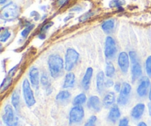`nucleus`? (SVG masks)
Returning a JSON list of instances; mask_svg holds the SVG:
<instances>
[{"label": "nucleus", "instance_id": "6", "mask_svg": "<svg viewBox=\"0 0 151 126\" xmlns=\"http://www.w3.org/2000/svg\"><path fill=\"white\" fill-rule=\"evenodd\" d=\"M85 117V111L83 106H74L69 114V125L78 124L82 122Z\"/></svg>", "mask_w": 151, "mask_h": 126}, {"label": "nucleus", "instance_id": "13", "mask_svg": "<svg viewBox=\"0 0 151 126\" xmlns=\"http://www.w3.org/2000/svg\"><path fill=\"white\" fill-rule=\"evenodd\" d=\"M145 110V105L142 103H137L136 106H134L131 112V116L135 120H139L142 118L144 114Z\"/></svg>", "mask_w": 151, "mask_h": 126}, {"label": "nucleus", "instance_id": "39", "mask_svg": "<svg viewBox=\"0 0 151 126\" xmlns=\"http://www.w3.org/2000/svg\"><path fill=\"white\" fill-rule=\"evenodd\" d=\"M81 10H82V8H81V7H79V6H76V7H74L73 8L71 9V11L80 12V11H81Z\"/></svg>", "mask_w": 151, "mask_h": 126}, {"label": "nucleus", "instance_id": "36", "mask_svg": "<svg viewBox=\"0 0 151 126\" xmlns=\"http://www.w3.org/2000/svg\"><path fill=\"white\" fill-rule=\"evenodd\" d=\"M105 86H106V88H111V87L114 86V81H112V79H111V78H109L107 80H106V82H105Z\"/></svg>", "mask_w": 151, "mask_h": 126}, {"label": "nucleus", "instance_id": "42", "mask_svg": "<svg viewBox=\"0 0 151 126\" xmlns=\"http://www.w3.org/2000/svg\"><path fill=\"white\" fill-rule=\"evenodd\" d=\"M137 126H147V125L145 122H139Z\"/></svg>", "mask_w": 151, "mask_h": 126}, {"label": "nucleus", "instance_id": "14", "mask_svg": "<svg viewBox=\"0 0 151 126\" xmlns=\"http://www.w3.org/2000/svg\"><path fill=\"white\" fill-rule=\"evenodd\" d=\"M93 70L92 67H88L87 68L85 74H84V76L83 78L82 81H81V86H82V88L85 91H88L89 89L90 85H91V78H92Z\"/></svg>", "mask_w": 151, "mask_h": 126}, {"label": "nucleus", "instance_id": "1", "mask_svg": "<svg viewBox=\"0 0 151 126\" xmlns=\"http://www.w3.org/2000/svg\"><path fill=\"white\" fill-rule=\"evenodd\" d=\"M49 71L52 78H58L63 75V69H65L63 60L59 55L52 54L49 56L48 60Z\"/></svg>", "mask_w": 151, "mask_h": 126}, {"label": "nucleus", "instance_id": "17", "mask_svg": "<svg viewBox=\"0 0 151 126\" xmlns=\"http://www.w3.org/2000/svg\"><path fill=\"white\" fill-rule=\"evenodd\" d=\"M105 74L103 71H100L97 73V78H96V86H97V90L99 94H103L105 89Z\"/></svg>", "mask_w": 151, "mask_h": 126}, {"label": "nucleus", "instance_id": "30", "mask_svg": "<svg viewBox=\"0 0 151 126\" xmlns=\"http://www.w3.org/2000/svg\"><path fill=\"white\" fill-rule=\"evenodd\" d=\"M97 117L95 115H92L88 118V120L85 123L84 126H96V123H97Z\"/></svg>", "mask_w": 151, "mask_h": 126}, {"label": "nucleus", "instance_id": "45", "mask_svg": "<svg viewBox=\"0 0 151 126\" xmlns=\"http://www.w3.org/2000/svg\"><path fill=\"white\" fill-rule=\"evenodd\" d=\"M128 126H130V125H128Z\"/></svg>", "mask_w": 151, "mask_h": 126}, {"label": "nucleus", "instance_id": "44", "mask_svg": "<svg viewBox=\"0 0 151 126\" xmlns=\"http://www.w3.org/2000/svg\"><path fill=\"white\" fill-rule=\"evenodd\" d=\"M7 0H0V4H4V3L7 2Z\"/></svg>", "mask_w": 151, "mask_h": 126}, {"label": "nucleus", "instance_id": "32", "mask_svg": "<svg viewBox=\"0 0 151 126\" xmlns=\"http://www.w3.org/2000/svg\"><path fill=\"white\" fill-rule=\"evenodd\" d=\"M94 14V13H93V12H91V11L87 12V13H86L85 14H83V16H81V17L79 18V21L81 22H85V21L88 20V19H90V18H91V16H92Z\"/></svg>", "mask_w": 151, "mask_h": 126}, {"label": "nucleus", "instance_id": "38", "mask_svg": "<svg viewBox=\"0 0 151 126\" xmlns=\"http://www.w3.org/2000/svg\"><path fill=\"white\" fill-rule=\"evenodd\" d=\"M68 0H58V4L59 6L62 7L64 4H66V3L67 2Z\"/></svg>", "mask_w": 151, "mask_h": 126}, {"label": "nucleus", "instance_id": "11", "mask_svg": "<svg viewBox=\"0 0 151 126\" xmlns=\"http://www.w3.org/2000/svg\"><path fill=\"white\" fill-rule=\"evenodd\" d=\"M87 107L93 112H99L101 110L102 103L98 96L92 95L87 100Z\"/></svg>", "mask_w": 151, "mask_h": 126}, {"label": "nucleus", "instance_id": "19", "mask_svg": "<svg viewBox=\"0 0 151 126\" xmlns=\"http://www.w3.org/2000/svg\"><path fill=\"white\" fill-rule=\"evenodd\" d=\"M132 68H131V77H132V81H135L137 79L141 77L142 74V69L139 63V61H136L132 63Z\"/></svg>", "mask_w": 151, "mask_h": 126}, {"label": "nucleus", "instance_id": "37", "mask_svg": "<svg viewBox=\"0 0 151 126\" xmlns=\"http://www.w3.org/2000/svg\"><path fill=\"white\" fill-rule=\"evenodd\" d=\"M114 90L115 91H116V92H120L121 89H122V85H121V84L119 82H116V84H114Z\"/></svg>", "mask_w": 151, "mask_h": 126}, {"label": "nucleus", "instance_id": "29", "mask_svg": "<svg viewBox=\"0 0 151 126\" xmlns=\"http://www.w3.org/2000/svg\"><path fill=\"white\" fill-rule=\"evenodd\" d=\"M33 28L34 24H29L27 25L26 27L22 31V33H21L22 36L23 37V38H27V37L28 36V35L29 34V32L32 31V30L33 29Z\"/></svg>", "mask_w": 151, "mask_h": 126}, {"label": "nucleus", "instance_id": "41", "mask_svg": "<svg viewBox=\"0 0 151 126\" xmlns=\"http://www.w3.org/2000/svg\"><path fill=\"white\" fill-rule=\"evenodd\" d=\"M147 106H148V112H149V115L151 117V102L147 104Z\"/></svg>", "mask_w": 151, "mask_h": 126}, {"label": "nucleus", "instance_id": "25", "mask_svg": "<svg viewBox=\"0 0 151 126\" xmlns=\"http://www.w3.org/2000/svg\"><path fill=\"white\" fill-rule=\"evenodd\" d=\"M115 72L116 70H115V67L114 66L113 63L108 62L106 66V72H105V75H106V77L109 78H113L115 75Z\"/></svg>", "mask_w": 151, "mask_h": 126}, {"label": "nucleus", "instance_id": "26", "mask_svg": "<svg viewBox=\"0 0 151 126\" xmlns=\"http://www.w3.org/2000/svg\"><path fill=\"white\" fill-rule=\"evenodd\" d=\"M12 82H13V78H12V76L8 75L7 77H6L1 84V92L6 91V90H7V89L10 86V85L12 84Z\"/></svg>", "mask_w": 151, "mask_h": 126}, {"label": "nucleus", "instance_id": "12", "mask_svg": "<svg viewBox=\"0 0 151 126\" xmlns=\"http://www.w3.org/2000/svg\"><path fill=\"white\" fill-rule=\"evenodd\" d=\"M29 82H30L31 85L35 89H38V86H39V83L41 82L40 80L41 78L39 77V71H38V68L35 66H32L29 71Z\"/></svg>", "mask_w": 151, "mask_h": 126}, {"label": "nucleus", "instance_id": "24", "mask_svg": "<svg viewBox=\"0 0 151 126\" xmlns=\"http://www.w3.org/2000/svg\"><path fill=\"white\" fill-rule=\"evenodd\" d=\"M87 101V97L86 95V94L84 93H81V94H78L77 96H75L73 99V103L74 106H82Z\"/></svg>", "mask_w": 151, "mask_h": 126}, {"label": "nucleus", "instance_id": "35", "mask_svg": "<svg viewBox=\"0 0 151 126\" xmlns=\"http://www.w3.org/2000/svg\"><path fill=\"white\" fill-rule=\"evenodd\" d=\"M52 25H53V22H48V23L45 24L43 25V27H41V32H42V33H44V32H45L46 31H47V30H49V28L51 27Z\"/></svg>", "mask_w": 151, "mask_h": 126}, {"label": "nucleus", "instance_id": "7", "mask_svg": "<svg viewBox=\"0 0 151 126\" xmlns=\"http://www.w3.org/2000/svg\"><path fill=\"white\" fill-rule=\"evenodd\" d=\"M131 89H132V87H131V84L127 82L122 84V89L119 92V95L118 97L117 100H116L118 105L124 106L128 104L131 93Z\"/></svg>", "mask_w": 151, "mask_h": 126}, {"label": "nucleus", "instance_id": "5", "mask_svg": "<svg viewBox=\"0 0 151 126\" xmlns=\"http://www.w3.org/2000/svg\"><path fill=\"white\" fill-rule=\"evenodd\" d=\"M80 54L73 48H68L65 55V69L70 72L75 68V65L79 60Z\"/></svg>", "mask_w": 151, "mask_h": 126}, {"label": "nucleus", "instance_id": "4", "mask_svg": "<svg viewBox=\"0 0 151 126\" xmlns=\"http://www.w3.org/2000/svg\"><path fill=\"white\" fill-rule=\"evenodd\" d=\"M31 84L27 78H25L22 82V95L25 104L29 108L32 107L36 103L33 91L31 88Z\"/></svg>", "mask_w": 151, "mask_h": 126}, {"label": "nucleus", "instance_id": "23", "mask_svg": "<svg viewBox=\"0 0 151 126\" xmlns=\"http://www.w3.org/2000/svg\"><path fill=\"white\" fill-rule=\"evenodd\" d=\"M41 84H42L43 86H44L46 88V91H47V95L51 94L52 92V88L51 85H50V80H49L48 75L46 73H43L41 76Z\"/></svg>", "mask_w": 151, "mask_h": 126}, {"label": "nucleus", "instance_id": "28", "mask_svg": "<svg viewBox=\"0 0 151 126\" xmlns=\"http://www.w3.org/2000/svg\"><path fill=\"white\" fill-rule=\"evenodd\" d=\"M10 35H11V32L8 30H4L1 31V34H0V41L1 43L6 42L10 38Z\"/></svg>", "mask_w": 151, "mask_h": 126}, {"label": "nucleus", "instance_id": "15", "mask_svg": "<svg viewBox=\"0 0 151 126\" xmlns=\"http://www.w3.org/2000/svg\"><path fill=\"white\" fill-rule=\"evenodd\" d=\"M121 117V112L118 105H113L111 107L110 111L108 115V120L112 123H115L117 122L118 120Z\"/></svg>", "mask_w": 151, "mask_h": 126}, {"label": "nucleus", "instance_id": "2", "mask_svg": "<svg viewBox=\"0 0 151 126\" xmlns=\"http://www.w3.org/2000/svg\"><path fill=\"white\" fill-rule=\"evenodd\" d=\"M17 112L13 106L7 104L4 108L2 114V120L7 126H22L19 118L16 114Z\"/></svg>", "mask_w": 151, "mask_h": 126}, {"label": "nucleus", "instance_id": "22", "mask_svg": "<svg viewBox=\"0 0 151 126\" xmlns=\"http://www.w3.org/2000/svg\"><path fill=\"white\" fill-rule=\"evenodd\" d=\"M115 26V22L114 19H108V20L105 21L101 25V27L103 30L106 33H110L112 32Z\"/></svg>", "mask_w": 151, "mask_h": 126}, {"label": "nucleus", "instance_id": "3", "mask_svg": "<svg viewBox=\"0 0 151 126\" xmlns=\"http://www.w3.org/2000/svg\"><path fill=\"white\" fill-rule=\"evenodd\" d=\"M19 15V8L15 3L10 2L1 8L0 18L4 21L16 19Z\"/></svg>", "mask_w": 151, "mask_h": 126}, {"label": "nucleus", "instance_id": "33", "mask_svg": "<svg viewBox=\"0 0 151 126\" xmlns=\"http://www.w3.org/2000/svg\"><path fill=\"white\" fill-rule=\"evenodd\" d=\"M128 55H129L130 60H131V63H134V62H136V61H139L138 57H137V53H136V52L131 51L129 52Z\"/></svg>", "mask_w": 151, "mask_h": 126}, {"label": "nucleus", "instance_id": "43", "mask_svg": "<svg viewBox=\"0 0 151 126\" xmlns=\"http://www.w3.org/2000/svg\"><path fill=\"white\" fill-rule=\"evenodd\" d=\"M148 98H149V100H150V101L151 102V85H150V90H149Z\"/></svg>", "mask_w": 151, "mask_h": 126}, {"label": "nucleus", "instance_id": "40", "mask_svg": "<svg viewBox=\"0 0 151 126\" xmlns=\"http://www.w3.org/2000/svg\"><path fill=\"white\" fill-rule=\"evenodd\" d=\"M38 37H39V38H41V39H44L46 37V35H45V33H42V32H41V33H40V35H38Z\"/></svg>", "mask_w": 151, "mask_h": 126}, {"label": "nucleus", "instance_id": "27", "mask_svg": "<svg viewBox=\"0 0 151 126\" xmlns=\"http://www.w3.org/2000/svg\"><path fill=\"white\" fill-rule=\"evenodd\" d=\"M125 4V0H112L109 2V7L114 8V7H116V8H121L122 5Z\"/></svg>", "mask_w": 151, "mask_h": 126}, {"label": "nucleus", "instance_id": "31", "mask_svg": "<svg viewBox=\"0 0 151 126\" xmlns=\"http://www.w3.org/2000/svg\"><path fill=\"white\" fill-rule=\"evenodd\" d=\"M146 73L149 77H151V55L148 56L145 61Z\"/></svg>", "mask_w": 151, "mask_h": 126}, {"label": "nucleus", "instance_id": "18", "mask_svg": "<svg viewBox=\"0 0 151 126\" xmlns=\"http://www.w3.org/2000/svg\"><path fill=\"white\" fill-rule=\"evenodd\" d=\"M116 102V95L114 91H109L104 96L103 100V106L105 108L111 107Z\"/></svg>", "mask_w": 151, "mask_h": 126}, {"label": "nucleus", "instance_id": "10", "mask_svg": "<svg viewBox=\"0 0 151 126\" xmlns=\"http://www.w3.org/2000/svg\"><path fill=\"white\" fill-rule=\"evenodd\" d=\"M150 86V81L147 77H142L140 79L137 89V93L140 97H145L147 94V90Z\"/></svg>", "mask_w": 151, "mask_h": 126}, {"label": "nucleus", "instance_id": "20", "mask_svg": "<svg viewBox=\"0 0 151 126\" xmlns=\"http://www.w3.org/2000/svg\"><path fill=\"white\" fill-rule=\"evenodd\" d=\"M20 92H19V90H15V91L12 93L11 104L17 113L19 112V109H20Z\"/></svg>", "mask_w": 151, "mask_h": 126}, {"label": "nucleus", "instance_id": "21", "mask_svg": "<svg viewBox=\"0 0 151 126\" xmlns=\"http://www.w3.org/2000/svg\"><path fill=\"white\" fill-rule=\"evenodd\" d=\"M71 96H72V94L68 90H62V91H60L58 93L55 99L58 102L63 103V102L68 101L70 99Z\"/></svg>", "mask_w": 151, "mask_h": 126}, {"label": "nucleus", "instance_id": "9", "mask_svg": "<svg viewBox=\"0 0 151 126\" xmlns=\"http://www.w3.org/2000/svg\"><path fill=\"white\" fill-rule=\"evenodd\" d=\"M129 55L125 52H122L119 53L118 56V66L121 69L122 72L126 74L128 72L130 66V59Z\"/></svg>", "mask_w": 151, "mask_h": 126}, {"label": "nucleus", "instance_id": "8", "mask_svg": "<svg viewBox=\"0 0 151 126\" xmlns=\"http://www.w3.org/2000/svg\"><path fill=\"white\" fill-rule=\"evenodd\" d=\"M117 52L116 41L111 36H107L105 41L104 54L106 58L112 59L115 57Z\"/></svg>", "mask_w": 151, "mask_h": 126}, {"label": "nucleus", "instance_id": "34", "mask_svg": "<svg viewBox=\"0 0 151 126\" xmlns=\"http://www.w3.org/2000/svg\"><path fill=\"white\" fill-rule=\"evenodd\" d=\"M128 124H129V119L125 117L119 120L118 126H128Z\"/></svg>", "mask_w": 151, "mask_h": 126}, {"label": "nucleus", "instance_id": "16", "mask_svg": "<svg viewBox=\"0 0 151 126\" xmlns=\"http://www.w3.org/2000/svg\"><path fill=\"white\" fill-rule=\"evenodd\" d=\"M75 82H76V78H75V74L73 72H68L65 75L63 84V89H67L73 88L75 85Z\"/></svg>", "mask_w": 151, "mask_h": 126}]
</instances>
